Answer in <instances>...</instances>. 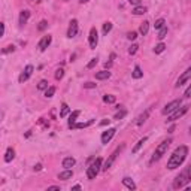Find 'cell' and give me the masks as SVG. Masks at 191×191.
<instances>
[{"instance_id":"1","label":"cell","mask_w":191,"mask_h":191,"mask_svg":"<svg viewBox=\"0 0 191 191\" xmlns=\"http://www.w3.org/2000/svg\"><path fill=\"white\" fill-rule=\"evenodd\" d=\"M187 155H188V148H187L185 145L178 146L176 149L173 151V154L170 155L169 161H167V169H169V170H175V169H178L181 164L184 163V160H185Z\"/></svg>"},{"instance_id":"2","label":"cell","mask_w":191,"mask_h":191,"mask_svg":"<svg viewBox=\"0 0 191 191\" xmlns=\"http://www.w3.org/2000/svg\"><path fill=\"white\" fill-rule=\"evenodd\" d=\"M190 181H191V163L188 164V166H187L176 178H175V181H173V188H175V190H178V188H184Z\"/></svg>"},{"instance_id":"3","label":"cell","mask_w":191,"mask_h":191,"mask_svg":"<svg viewBox=\"0 0 191 191\" xmlns=\"http://www.w3.org/2000/svg\"><path fill=\"white\" fill-rule=\"evenodd\" d=\"M172 140L170 139H166V140H163V142L158 145L157 148H155V151H154V155H152V161H157V160H160V158L163 157L164 154L167 152V148L170 146Z\"/></svg>"},{"instance_id":"4","label":"cell","mask_w":191,"mask_h":191,"mask_svg":"<svg viewBox=\"0 0 191 191\" xmlns=\"http://www.w3.org/2000/svg\"><path fill=\"white\" fill-rule=\"evenodd\" d=\"M100 167H102V158H96L94 161L88 166V169H87V178L88 179H94L97 176V173L100 172Z\"/></svg>"},{"instance_id":"5","label":"cell","mask_w":191,"mask_h":191,"mask_svg":"<svg viewBox=\"0 0 191 191\" xmlns=\"http://www.w3.org/2000/svg\"><path fill=\"white\" fill-rule=\"evenodd\" d=\"M123 148H124V145H121V146H118V148H116V149L114 151L112 154H110V155H109V158H108V160L105 161V164H103V167H102L103 170H105V172H106V170H109V169H110V166H112V164L115 163L116 157L120 155V152L123 151Z\"/></svg>"},{"instance_id":"6","label":"cell","mask_w":191,"mask_h":191,"mask_svg":"<svg viewBox=\"0 0 191 191\" xmlns=\"http://www.w3.org/2000/svg\"><path fill=\"white\" fill-rule=\"evenodd\" d=\"M182 105V100L181 99H176V100H173V102L170 103H167L166 106H164V109H163V114L164 115H167V114H172V112H175V110L179 108Z\"/></svg>"},{"instance_id":"7","label":"cell","mask_w":191,"mask_h":191,"mask_svg":"<svg viewBox=\"0 0 191 191\" xmlns=\"http://www.w3.org/2000/svg\"><path fill=\"white\" fill-rule=\"evenodd\" d=\"M187 110H188V106H179L175 112H172L170 116H169V120H167V123H172V121H175V120H179L182 115L187 114Z\"/></svg>"},{"instance_id":"8","label":"cell","mask_w":191,"mask_h":191,"mask_svg":"<svg viewBox=\"0 0 191 191\" xmlns=\"http://www.w3.org/2000/svg\"><path fill=\"white\" fill-rule=\"evenodd\" d=\"M88 42H90V48H91V49H94V48L97 47V43H99V33H97L96 27H93L91 30H90Z\"/></svg>"},{"instance_id":"9","label":"cell","mask_w":191,"mask_h":191,"mask_svg":"<svg viewBox=\"0 0 191 191\" xmlns=\"http://www.w3.org/2000/svg\"><path fill=\"white\" fill-rule=\"evenodd\" d=\"M191 79V67H188L187 70H185L182 75L178 78V81H176V84H175V87H181V85H184L185 82L187 81H190Z\"/></svg>"},{"instance_id":"10","label":"cell","mask_w":191,"mask_h":191,"mask_svg":"<svg viewBox=\"0 0 191 191\" xmlns=\"http://www.w3.org/2000/svg\"><path fill=\"white\" fill-rule=\"evenodd\" d=\"M33 70H34V67L32 66V64H28V66H26V69L22 70V73L20 75V78H18V81L22 84V82H26L32 76V73H33Z\"/></svg>"},{"instance_id":"11","label":"cell","mask_w":191,"mask_h":191,"mask_svg":"<svg viewBox=\"0 0 191 191\" xmlns=\"http://www.w3.org/2000/svg\"><path fill=\"white\" fill-rule=\"evenodd\" d=\"M51 42H52V36H49V34H48V36H43V37L41 39V42L37 43L39 51H42V52H43V51H45V49L51 45Z\"/></svg>"},{"instance_id":"12","label":"cell","mask_w":191,"mask_h":191,"mask_svg":"<svg viewBox=\"0 0 191 191\" xmlns=\"http://www.w3.org/2000/svg\"><path fill=\"white\" fill-rule=\"evenodd\" d=\"M76 33H78V21L76 20H72L70 21V26L67 28V37H75Z\"/></svg>"},{"instance_id":"13","label":"cell","mask_w":191,"mask_h":191,"mask_svg":"<svg viewBox=\"0 0 191 191\" xmlns=\"http://www.w3.org/2000/svg\"><path fill=\"white\" fill-rule=\"evenodd\" d=\"M115 131H116L115 129H108L106 131H103V135H102V143H105V145H106L108 142H110V139L115 136Z\"/></svg>"},{"instance_id":"14","label":"cell","mask_w":191,"mask_h":191,"mask_svg":"<svg viewBox=\"0 0 191 191\" xmlns=\"http://www.w3.org/2000/svg\"><path fill=\"white\" fill-rule=\"evenodd\" d=\"M28 18H30V11H27V9L21 11V14H20V26H24V24H27Z\"/></svg>"},{"instance_id":"15","label":"cell","mask_w":191,"mask_h":191,"mask_svg":"<svg viewBox=\"0 0 191 191\" xmlns=\"http://www.w3.org/2000/svg\"><path fill=\"white\" fill-rule=\"evenodd\" d=\"M148 116H149V109L148 110H145L143 114H140V115L137 116V120H136V125H142L146 120H148Z\"/></svg>"},{"instance_id":"16","label":"cell","mask_w":191,"mask_h":191,"mask_svg":"<svg viewBox=\"0 0 191 191\" xmlns=\"http://www.w3.org/2000/svg\"><path fill=\"white\" fill-rule=\"evenodd\" d=\"M14 158H15V151H14V148H7L6 152H5V161H6V163H11Z\"/></svg>"},{"instance_id":"17","label":"cell","mask_w":191,"mask_h":191,"mask_svg":"<svg viewBox=\"0 0 191 191\" xmlns=\"http://www.w3.org/2000/svg\"><path fill=\"white\" fill-rule=\"evenodd\" d=\"M75 158L73 157H66L64 160H63V167L64 169H70V167H73L75 166Z\"/></svg>"},{"instance_id":"18","label":"cell","mask_w":191,"mask_h":191,"mask_svg":"<svg viewBox=\"0 0 191 191\" xmlns=\"http://www.w3.org/2000/svg\"><path fill=\"white\" fill-rule=\"evenodd\" d=\"M123 184L125 185L129 190H136V184L133 182V179H131V178H127V176L123 178Z\"/></svg>"},{"instance_id":"19","label":"cell","mask_w":191,"mask_h":191,"mask_svg":"<svg viewBox=\"0 0 191 191\" xmlns=\"http://www.w3.org/2000/svg\"><path fill=\"white\" fill-rule=\"evenodd\" d=\"M73 176V172L70 170V169H66L64 172H61L60 175H58V179H63V181H67L70 178Z\"/></svg>"},{"instance_id":"20","label":"cell","mask_w":191,"mask_h":191,"mask_svg":"<svg viewBox=\"0 0 191 191\" xmlns=\"http://www.w3.org/2000/svg\"><path fill=\"white\" fill-rule=\"evenodd\" d=\"M79 114H81V110H73V112L70 114V116H69V127H72V125L76 123V118L79 116Z\"/></svg>"},{"instance_id":"21","label":"cell","mask_w":191,"mask_h":191,"mask_svg":"<svg viewBox=\"0 0 191 191\" xmlns=\"http://www.w3.org/2000/svg\"><path fill=\"white\" fill-rule=\"evenodd\" d=\"M93 123H94V120H90V121H87V123H75L70 129H85V127H90Z\"/></svg>"},{"instance_id":"22","label":"cell","mask_w":191,"mask_h":191,"mask_svg":"<svg viewBox=\"0 0 191 191\" xmlns=\"http://www.w3.org/2000/svg\"><path fill=\"white\" fill-rule=\"evenodd\" d=\"M109 76H110L109 70H102V72H97V73H96V79L102 81V79H108Z\"/></svg>"},{"instance_id":"23","label":"cell","mask_w":191,"mask_h":191,"mask_svg":"<svg viewBox=\"0 0 191 191\" xmlns=\"http://www.w3.org/2000/svg\"><path fill=\"white\" fill-rule=\"evenodd\" d=\"M146 140H148V137H146V136H145V137H142V139H140V140H139V142H137L136 145L133 146V149H131V151H133V154H136L137 151H139V149H140V148H142V146H143V143L146 142Z\"/></svg>"},{"instance_id":"24","label":"cell","mask_w":191,"mask_h":191,"mask_svg":"<svg viewBox=\"0 0 191 191\" xmlns=\"http://www.w3.org/2000/svg\"><path fill=\"white\" fill-rule=\"evenodd\" d=\"M139 32H140V34H148V32H149V22L148 21H143L142 24H140V28H139Z\"/></svg>"},{"instance_id":"25","label":"cell","mask_w":191,"mask_h":191,"mask_svg":"<svg viewBox=\"0 0 191 191\" xmlns=\"http://www.w3.org/2000/svg\"><path fill=\"white\" fill-rule=\"evenodd\" d=\"M131 76H133L135 79H140V78L143 76L142 69L139 67V66H135V70H133V73H131Z\"/></svg>"},{"instance_id":"26","label":"cell","mask_w":191,"mask_h":191,"mask_svg":"<svg viewBox=\"0 0 191 191\" xmlns=\"http://www.w3.org/2000/svg\"><path fill=\"white\" fill-rule=\"evenodd\" d=\"M70 112V108H69L67 103H63L61 105V109H60V118H64Z\"/></svg>"},{"instance_id":"27","label":"cell","mask_w":191,"mask_h":191,"mask_svg":"<svg viewBox=\"0 0 191 191\" xmlns=\"http://www.w3.org/2000/svg\"><path fill=\"white\" fill-rule=\"evenodd\" d=\"M145 12H146V7L140 6V5H139V6H136L133 11H131V14H133V15H143Z\"/></svg>"},{"instance_id":"28","label":"cell","mask_w":191,"mask_h":191,"mask_svg":"<svg viewBox=\"0 0 191 191\" xmlns=\"http://www.w3.org/2000/svg\"><path fill=\"white\" fill-rule=\"evenodd\" d=\"M164 26H166V21H164V18H158V20L155 21V24H154L155 30H160V28H163Z\"/></svg>"},{"instance_id":"29","label":"cell","mask_w":191,"mask_h":191,"mask_svg":"<svg viewBox=\"0 0 191 191\" xmlns=\"http://www.w3.org/2000/svg\"><path fill=\"white\" fill-rule=\"evenodd\" d=\"M115 100H116V97L115 96H112V94L103 96V102L105 103H115Z\"/></svg>"},{"instance_id":"30","label":"cell","mask_w":191,"mask_h":191,"mask_svg":"<svg viewBox=\"0 0 191 191\" xmlns=\"http://www.w3.org/2000/svg\"><path fill=\"white\" fill-rule=\"evenodd\" d=\"M166 34H167V26H164L163 28H160V32H158V39H160V41H161V39H164V37H166Z\"/></svg>"},{"instance_id":"31","label":"cell","mask_w":191,"mask_h":191,"mask_svg":"<svg viewBox=\"0 0 191 191\" xmlns=\"http://www.w3.org/2000/svg\"><path fill=\"white\" fill-rule=\"evenodd\" d=\"M164 49H166V45H164L163 42H161V43H158L157 47L154 48V52H155V54H161Z\"/></svg>"},{"instance_id":"32","label":"cell","mask_w":191,"mask_h":191,"mask_svg":"<svg viewBox=\"0 0 191 191\" xmlns=\"http://www.w3.org/2000/svg\"><path fill=\"white\" fill-rule=\"evenodd\" d=\"M54 94H55V87H49V88H47V91H45V97H48V99H51Z\"/></svg>"},{"instance_id":"33","label":"cell","mask_w":191,"mask_h":191,"mask_svg":"<svg viewBox=\"0 0 191 191\" xmlns=\"http://www.w3.org/2000/svg\"><path fill=\"white\" fill-rule=\"evenodd\" d=\"M112 30V22H105L103 24V34H108Z\"/></svg>"},{"instance_id":"34","label":"cell","mask_w":191,"mask_h":191,"mask_svg":"<svg viewBox=\"0 0 191 191\" xmlns=\"http://www.w3.org/2000/svg\"><path fill=\"white\" fill-rule=\"evenodd\" d=\"M47 88H48V81L42 79V81L37 84V90H47Z\"/></svg>"},{"instance_id":"35","label":"cell","mask_w":191,"mask_h":191,"mask_svg":"<svg viewBox=\"0 0 191 191\" xmlns=\"http://www.w3.org/2000/svg\"><path fill=\"white\" fill-rule=\"evenodd\" d=\"M14 51H15V47H14V45H9V47H6L5 49H2V52H3V54H7V52H14Z\"/></svg>"},{"instance_id":"36","label":"cell","mask_w":191,"mask_h":191,"mask_svg":"<svg viewBox=\"0 0 191 191\" xmlns=\"http://www.w3.org/2000/svg\"><path fill=\"white\" fill-rule=\"evenodd\" d=\"M48 27V21H45V20H42L41 22H39V30H41V32H43V30H45V28Z\"/></svg>"},{"instance_id":"37","label":"cell","mask_w":191,"mask_h":191,"mask_svg":"<svg viewBox=\"0 0 191 191\" xmlns=\"http://www.w3.org/2000/svg\"><path fill=\"white\" fill-rule=\"evenodd\" d=\"M63 76H64V70H63V69H58V70L55 72V79H61Z\"/></svg>"},{"instance_id":"38","label":"cell","mask_w":191,"mask_h":191,"mask_svg":"<svg viewBox=\"0 0 191 191\" xmlns=\"http://www.w3.org/2000/svg\"><path fill=\"white\" fill-rule=\"evenodd\" d=\"M137 45H131V47H130V49H129V54H131V55H135L137 52Z\"/></svg>"},{"instance_id":"39","label":"cell","mask_w":191,"mask_h":191,"mask_svg":"<svg viewBox=\"0 0 191 191\" xmlns=\"http://www.w3.org/2000/svg\"><path fill=\"white\" fill-rule=\"evenodd\" d=\"M97 61H99L97 58H93V60H91V61H90L88 64H87V69H93V67L96 66V64H97Z\"/></svg>"},{"instance_id":"40","label":"cell","mask_w":191,"mask_h":191,"mask_svg":"<svg viewBox=\"0 0 191 191\" xmlns=\"http://www.w3.org/2000/svg\"><path fill=\"white\" fill-rule=\"evenodd\" d=\"M96 85L97 84H94V82H85L84 84V88H96Z\"/></svg>"},{"instance_id":"41","label":"cell","mask_w":191,"mask_h":191,"mask_svg":"<svg viewBox=\"0 0 191 191\" xmlns=\"http://www.w3.org/2000/svg\"><path fill=\"white\" fill-rule=\"evenodd\" d=\"M127 37H129L130 41H135V39L137 37V33H136V32H130V33L127 34Z\"/></svg>"},{"instance_id":"42","label":"cell","mask_w":191,"mask_h":191,"mask_svg":"<svg viewBox=\"0 0 191 191\" xmlns=\"http://www.w3.org/2000/svg\"><path fill=\"white\" fill-rule=\"evenodd\" d=\"M125 114H127L125 110H121V112H118V114L115 115V120H121V118H124V116H125Z\"/></svg>"},{"instance_id":"43","label":"cell","mask_w":191,"mask_h":191,"mask_svg":"<svg viewBox=\"0 0 191 191\" xmlns=\"http://www.w3.org/2000/svg\"><path fill=\"white\" fill-rule=\"evenodd\" d=\"M185 97H187V99H191V85L187 88V91H185Z\"/></svg>"},{"instance_id":"44","label":"cell","mask_w":191,"mask_h":191,"mask_svg":"<svg viewBox=\"0 0 191 191\" xmlns=\"http://www.w3.org/2000/svg\"><path fill=\"white\" fill-rule=\"evenodd\" d=\"M130 5H135V6H139L140 5V0H129Z\"/></svg>"},{"instance_id":"45","label":"cell","mask_w":191,"mask_h":191,"mask_svg":"<svg viewBox=\"0 0 191 191\" xmlns=\"http://www.w3.org/2000/svg\"><path fill=\"white\" fill-rule=\"evenodd\" d=\"M55 190H60V187H57V185H52V187H48V191H55Z\"/></svg>"},{"instance_id":"46","label":"cell","mask_w":191,"mask_h":191,"mask_svg":"<svg viewBox=\"0 0 191 191\" xmlns=\"http://www.w3.org/2000/svg\"><path fill=\"white\" fill-rule=\"evenodd\" d=\"M0 26H2V33H0V36H5V22H2Z\"/></svg>"},{"instance_id":"47","label":"cell","mask_w":191,"mask_h":191,"mask_svg":"<svg viewBox=\"0 0 191 191\" xmlns=\"http://www.w3.org/2000/svg\"><path fill=\"white\" fill-rule=\"evenodd\" d=\"M42 169V164H36V166H34V170H41Z\"/></svg>"},{"instance_id":"48","label":"cell","mask_w":191,"mask_h":191,"mask_svg":"<svg viewBox=\"0 0 191 191\" xmlns=\"http://www.w3.org/2000/svg\"><path fill=\"white\" fill-rule=\"evenodd\" d=\"M72 190H81V185H75V187H73Z\"/></svg>"},{"instance_id":"49","label":"cell","mask_w":191,"mask_h":191,"mask_svg":"<svg viewBox=\"0 0 191 191\" xmlns=\"http://www.w3.org/2000/svg\"><path fill=\"white\" fill-rule=\"evenodd\" d=\"M105 66H106V69H108V67H110V66H112V61H109V63H106V64H105Z\"/></svg>"},{"instance_id":"50","label":"cell","mask_w":191,"mask_h":191,"mask_svg":"<svg viewBox=\"0 0 191 191\" xmlns=\"http://www.w3.org/2000/svg\"><path fill=\"white\" fill-rule=\"evenodd\" d=\"M106 124H109V120H108V121H106V120H105V121H102V125H106Z\"/></svg>"},{"instance_id":"51","label":"cell","mask_w":191,"mask_h":191,"mask_svg":"<svg viewBox=\"0 0 191 191\" xmlns=\"http://www.w3.org/2000/svg\"><path fill=\"white\" fill-rule=\"evenodd\" d=\"M79 2H81V3H85V2H88V0H79Z\"/></svg>"},{"instance_id":"52","label":"cell","mask_w":191,"mask_h":191,"mask_svg":"<svg viewBox=\"0 0 191 191\" xmlns=\"http://www.w3.org/2000/svg\"><path fill=\"white\" fill-rule=\"evenodd\" d=\"M190 133H191V127H190Z\"/></svg>"},{"instance_id":"53","label":"cell","mask_w":191,"mask_h":191,"mask_svg":"<svg viewBox=\"0 0 191 191\" xmlns=\"http://www.w3.org/2000/svg\"><path fill=\"white\" fill-rule=\"evenodd\" d=\"M66 2H67V0H66Z\"/></svg>"}]
</instances>
